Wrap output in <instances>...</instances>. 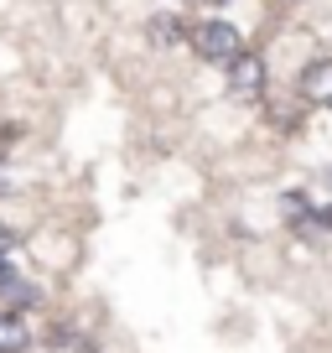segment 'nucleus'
I'll return each instance as SVG.
<instances>
[{
  "mask_svg": "<svg viewBox=\"0 0 332 353\" xmlns=\"http://www.w3.org/2000/svg\"><path fill=\"white\" fill-rule=\"evenodd\" d=\"M192 47H198V57L223 63V68H234L244 57V37H239V26H229V21H203L198 32H192Z\"/></svg>",
  "mask_w": 332,
  "mask_h": 353,
  "instance_id": "f257e3e1",
  "label": "nucleus"
},
{
  "mask_svg": "<svg viewBox=\"0 0 332 353\" xmlns=\"http://www.w3.org/2000/svg\"><path fill=\"white\" fill-rule=\"evenodd\" d=\"M229 94L234 99H260V94H265V63H260L255 52L229 68Z\"/></svg>",
  "mask_w": 332,
  "mask_h": 353,
  "instance_id": "f03ea898",
  "label": "nucleus"
},
{
  "mask_svg": "<svg viewBox=\"0 0 332 353\" xmlns=\"http://www.w3.org/2000/svg\"><path fill=\"white\" fill-rule=\"evenodd\" d=\"M301 99L307 104H332V57H317V63L301 68Z\"/></svg>",
  "mask_w": 332,
  "mask_h": 353,
  "instance_id": "7ed1b4c3",
  "label": "nucleus"
},
{
  "mask_svg": "<svg viewBox=\"0 0 332 353\" xmlns=\"http://www.w3.org/2000/svg\"><path fill=\"white\" fill-rule=\"evenodd\" d=\"M32 348V322L21 312H0V353H26Z\"/></svg>",
  "mask_w": 332,
  "mask_h": 353,
  "instance_id": "20e7f679",
  "label": "nucleus"
},
{
  "mask_svg": "<svg viewBox=\"0 0 332 353\" xmlns=\"http://www.w3.org/2000/svg\"><path fill=\"white\" fill-rule=\"evenodd\" d=\"M151 32H156V42H177V37H182V26H177V21H156Z\"/></svg>",
  "mask_w": 332,
  "mask_h": 353,
  "instance_id": "39448f33",
  "label": "nucleus"
},
{
  "mask_svg": "<svg viewBox=\"0 0 332 353\" xmlns=\"http://www.w3.org/2000/svg\"><path fill=\"white\" fill-rule=\"evenodd\" d=\"M11 244H16V234H11V229H0V254L11 250Z\"/></svg>",
  "mask_w": 332,
  "mask_h": 353,
  "instance_id": "423d86ee",
  "label": "nucleus"
}]
</instances>
